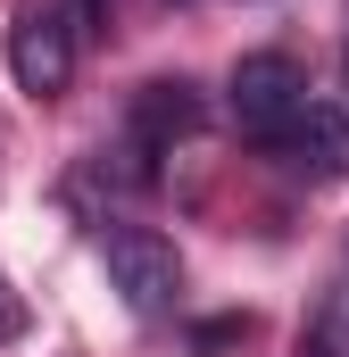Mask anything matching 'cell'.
Here are the masks:
<instances>
[{
    "instance_id": "obj_1",
    "label": "cell",
    "mask_w": 349,
    "mask_h": 357,
    "mask_svg": "<svg viewBox=\"0 0 349 357\" xmlns=\"http://www.w3.org/2000/svg\"><path fill=\"white\" fill-rule=\"evenodd\" d=\"M75 50H84V25L67 17V0H17L8 17V75L25 100H59L75 84Z\"/></svg>"
},
{
    "instance_id": "obj_2",
    "label": "cell",
    "mask_w": 349,
    "mask_h": 357,
    "mask_svg": "<svg viewBox=\"0 0 349 357\" xmlns=\"http://www.w3.org/2000/svg\"><path fill=\"white\" fill-rule=\"evenodd\" d=\"M225 100H233V125H242L250 142H266V150H274V142L291 133V116H299L316 91H308V67H299L291 50H250V59L233 67Z\"/></svg>"
},
{
    "instance_id": "obj_3",
    "label": "cell",
    "mask_w": 349,
    "mask_h": 357,
    "mask_svg": "<svg viewBox=\"0 0 349 357\" xmlns=\"http://www.w3.org/2000/svg\"><path fill=\"white\" fill-rule=\"evenodd\" d=\"M100 266H108L117 299H125L133 316H167L174 291H183V258H174L167 233H150V225H117V233L100 241Z\"/></svg>"
},
{
    "instance_id": "obj_4",
    "label": "cell",
    "mask_w": 349,
    "mask_h": 357,
    "mask_svg": "<svg viewBox=\"0 0 349 357\" xmlns=\"http://www.w3.org/2000/svg\"><path fill=\"white\" fill-rule=\"evenodd\" d=\"M274 158L299 183H349V108L341 100H308L291 116V133L274 142Z\"/></svg>"
},
{
    "instance_id": "obj_5",
    "label": "cell",
    "mask_w": 349,
    "mask_h": 357,
    "mask_svg": "<svg viewBox=\"0 0 349 357\" xmlns=\"http://www.w3.org/2000/svg\"><path fill=\"white\" fill-rule=\"evenodd\" d=\"M200 125H208V108H200V91L183 84V75H158V84L133 91V150H174Z\"/></svg>"
},
{
    "instance_id": "obj_6",
    "label": "cell",
    "mask_w": 349,
    "mask_h": 357,
    "mask_svg": "<svg viewBox=\"0 0 349 357\" xmlns=\"http://www.w3.org/2000/svg\"><path fill=\"white\" fill-rule=\"evenodd\" d=\"M299 357H349V274L316 291V307L299 324Z\"/></svg>"
},
{
    "instance_id": "obj_7",
    "label": "cell",
    "mask_w": 349,
    "mask_h": 357,
    "mask_svg": "<svg viewBox=\"0 0 349 357\" xmlns=\"http://www.w3.org/2000/svg\"><path fill=\"white\" fill-rule=\"evenodd\" d=\"M250 341V316H208V324H191V357H233Z\"/></svg>"
},
{
    "instance_id": "obj_8",
    "label": "cell",
    "mask_w": 349,
    "mask_h": 357,
    "mask_svg": "<svg viewBox=\"0 0 349 357\" xmlns=\"http://www.w3.org/2000/svg\"><path fill=\"white\" fill-rule=\"evenodd\" d=\"M8 341H25V291L0 274V349H8Z\"/></svg>"
},
{
    "instance_id": "obj_9",
    "label": "cell",
    "mask_w": 349,
    "mask_h": 357,
    "mask_svg": "<svg viewBox=\"0 0 349 357\" xmlns=\"http://www.w3.org/2000/svg\"><path fill=\"white\" fill-rule=\"evenodd\" d=\"M108 8H117V0H84V17H91V25H108Z\"/></svg>"
}]
</instances>
